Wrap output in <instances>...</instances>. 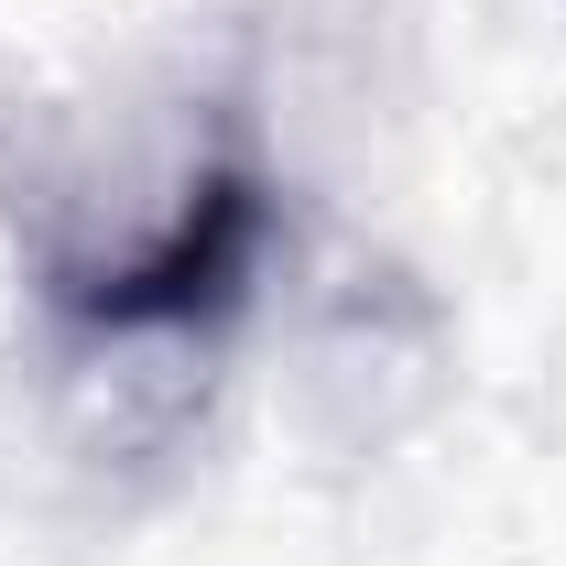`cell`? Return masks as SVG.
Here are the masks:
<instances>
[{
    "label": "cell",
    "instance_id": "1",
    "mask_svg": "<svg viewBox=\"0 0 566 566\" xmlns=\"http://www.w3.org/2000/svg\"><path fill=\"white\" fill-rule=\"evenodd\" d=\"M262 240H273V197L251 164H197V186L175 197L164 240L132 262H87L55 273V305L76 327H109V338H175V327H218L251 273H262Z\"/></svg>",
    "mask_w": 566,
    "mask_h": 566
}]
</instances>
